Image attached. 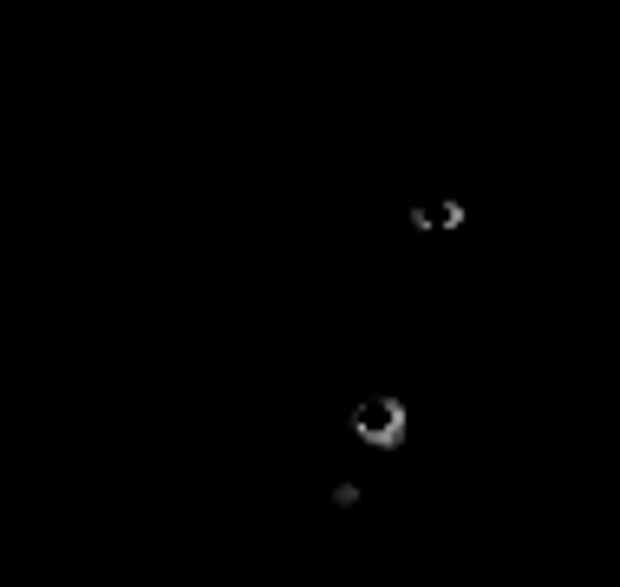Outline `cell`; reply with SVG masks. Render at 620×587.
Listing matches in <instances>:
<instances>
[{
  "mask_svg": "<svg viewBox=\"0 0 620 587\" xmlns=\"http://www.w3.org/2000/svg\"><path fill=\"white\" fill-rule=\"evenodd\" d=\"M353 431L366 437V444H379V451H392V444H405V405L399 398H366V405L353 411Z\"/></svg>",
  "mask_w": 620,
  "mask_h": 587,
  "instance_id": "cell-1",
  "label": "cell"
},
{
  "mask_svg": "<svg viewBox=\"0 0 620 587\" xmlns=\"http://www.w3.org/2000/svg\"><path fill=\"white\" fill-rule=\"evenodd\" d=\"M412 222L418 229H457V222H464V203H418Z\"/></svg>",
  "mask_w": 620,
  "mask_h": 587,
  "instance_id": "cell-2",
  "label": "cell"
}]
</instances>
